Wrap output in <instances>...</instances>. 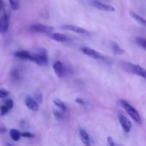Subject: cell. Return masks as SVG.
<instances>
[{"label":"cell","mask_w":146,"mask_h":146,"mask_svg":"<svg viewBox=\"0 0 146 146\" xmlns=\"http://www.w3.org/2000/svg\"><path fill=\"white\" fill-rule=\"evenodd\" d=\"M4 106H5L6 107H7V108H9V110H11V108H13V106H14V103H13L12 100L11 99H7L6 100L5 102H4Z\"/></svg>","instance_id":"obj_21"},{"label":"cell","mask_w":146,"mask_h":146,"mask_svg":"<svg viewBox=\"0 0 146 146\" xmlns=\"http://www.w3.org/2000/svg\"><path fill=\"white\" fill-rule=\"evenodd\" d=\"M54 115L56 118L58 119H61V118H64V114H63V111H55L54 112Z\"/></svg>","instance_id":"obj_22"},{"label":"cell","mask_w":146,"mask_h":146,"mask_svg":"<svg viewBox=\"0 0 146 146\" xmlns=\"http://www.w3.org/2000/svg\"><path fill=\"white\" fill-rule=\"evenodd\" d=\"M89 3L91 6H93L95 8L101 10V11H114L115 10V8L113 7H112V6L104 4V3L101 2V1H98V0H90Z\"/></svg>","instance_id":"obj_5"},{"label":"cell","mask_w":146,"mask_h":146,"mask_svg":"<svg viewBox=\"0 0 146 146\" xmlns=\"http://www.w3.org/2000/svg\"><path fill=\"white\" fill-rule=\"evenodd\" d=\"M79 136L81 138V141L83 143L86 145H91V141H90V138L88 136V134L87 133L86 131L85 130L79 129Z\"/></svg>","instance_id":"obj_14"},{"label":"cell","mask_w":146,"mask_h":146,"mask_svg":"<svg viewBox=\"0 0 146 146\" xmlns=\"http://www.w3.org/2000/svg\"><path fill=\"white\" fill-rule=\"evenodd\" d=\"M29 30L32 32L35 33H42V34H51L54 31V28L51 26L44 25L41 24H36L31 25L30 27Z\"/></svg>","instance_id":"obj_4"},{"label":"cell","mask_w":146,"mask_h":146,"mask_svg":"<svg viewBox=\"0 0 146 146\" xmlns=\"http://www.w3.org/2000/svg\"><path fill=\"white\" fill-rule=\"evenodd\" d=\"M14 56L22 60H29L31 61L32 59V53L27 51H18L15 52Z\"/></svg>","instance_id":"obj_13"},{"label":"cell","mask_w":146,"mask_h":146,"mask_svg":"<svg viewBox=\"0 0 146 146\" xmlns=\"http://www.w3.org/2000/svg\"><path fill=\"white\" fill-rule=\"evenodd\" d=\"M54 104L59 108L60 111H63V112H65L66 111V106L65 104L62 101L58 99V98H55L54 100Z\"/></svg>","instance_id":"obj_17"},{"label":"cell","mask_w":146,"mask_h":146,"mask_svg":"<svg viewBox=\"0 0 146 146\" xmlns=\"http://www.w3.org/2000/svg\"><path fill=\"white\" fill-rule=\"evenodd\" d=\"M136 43L141 46L142 48H143L144 49L146 50V38H143V37H137L136 38Z\"/></svg>","instance_id":"obj_19"},{"label":"cell","mask_w":146,"mask_h":146,"mask_svg":"<svg viewBox=\"0 0 146 146\" xmlns=\"http://www.w3.org/2000/svg\"><path fill=\"white\" fill-rule=\"evenodd\" d=\"M25 102L26 106H27V108L29 110L32 111H37L38 110V104L37 103L36 101H35L34 99H33L31 96H27L25 98Z\"/></svg>","instance_id":"obj_10"},{"label":"cell","mask_w":146,"mask_h":146,"mask_svg":"<svg viewBox=\"0 0 146 146\" xmlns=\"http://www.w3.org/2000/svg\"><path fill=\"white\" fill-rule=\"evenodd\" d=\"M11 8L14 10L19 9L20 7V0H9Z\"/></svg>","instance_id":"obj_20"},{"label":"cell","mask_w":146,"mask_h":146,"mask_svg":"<svg viewBox=\"0 0 146 146\" xmlns=\"http://www.w3.org/2000/svg\"><path fill=\"white\" fill-rule=\"evenodd\" d=\"M105 1H108V0H105Z\"/></svg>","instance_id":"obj_31"},{"label":"cell","mask_w":146,"mask_h":146,"mask_svg":"<svg viewBox=\"0 0 146 146\" xmlns=\"http://www.w3.org/2000/svg\"><path fill=\"white\" fill-rule=\"evenodd\" d=\"M81 51L86 56L91 57V58H95V59H102L104 58L103 56L101 54H99L98 51H95L94 49L89 48V47H83L81 48Z\"/></svg>","instance_id":"obj_6"},{"label":"cell","mask_w":146,"mask_h":146,"mask_svg":"<svg viewBox=\"0 0 146 146\" xmlns=\"http://www.w3.org/2000/svg\"><path fill=\"white\" fill-rule=\"evenodd\" d=\"M48 36L51 38V39L54 40V41H58V42H66L69 40L67 36L64 35L63 34H60V33H51L49 34Z\"/></svg>","instance_id":"obj_12"},{"label":"cell","mask_w":146,"mask_h":146,"mask_svg":"<svg viewBox=\"0 0 146 146\" xmlns=\"http://www.w3.org/2000/svg\"><path fill=\"white\" fill-rule=\"evenodd\" d=\"M108 144L111 146L115 145V143H114V142H113V138H111V137H108Z\"/></svg>","instance_id":"obj_29"},{"label":"cell","mask_w":146,"mask_h":146,"mask_svg":"<svg viewBox=\"0 0 146 146\" xmlns=\"http://www.w3.org/2000/svg\"><path fill=\"white\" fill-rule=\"evenodd\" d=\"M11 76L14 78H15V79H18L19 78V73L18 70L15 69L14 71H13L11 72Z\"/></svg>","instance_id":"obj_25"},{"label":"cell","mask_w":146,"mask_h":146,"mask_svg":"<svg viewBox=\"0 0 146 146\" xmlns=\"http://www.w3.org/2000/svg\"><path fill=\"white\" fill-rule=\"evenodd\" d=\"M75 101H76V103H78V104H81V105H83V106L86 105L85 101H84V100H83L82 98H76V99L75 100Z\"/></svg>","instance_id":"obj_27"},{"label":"cell","mask_w":146,"mask_h":146,"mask_svg":"<svg viewBox=\"0 0 146 146\" xmlns=\"http://www.w3.org/2000/svg\"><path fill=\"white\" fill-rule=\"evenodd\" d=\"M9 21L7 15L4 14L0 18V34H5L9 29Z\"/></svg>","instance_id":"obj_9"},{"label":"cell","mask_w":146,"mask_h":146,"mask_svg":"<svg viewBox=\"0 0 146 146\" xmlns=\"http://www.w3.org/2000/svg\"><path fill=\"white\" fill-rule=\"evenodd\" d=\"M35 97H36V101L41 103V101H42V96H41V94H36V95L35 96Z\"/></svg>","instance_id":"obj_28"},{"label":"cell","mask_w":146,"mask_h":146,"mask_svg":"<svg viewBox=\"0 0 146 146\" xmlns=\"http://www.w3.org/2000/svg\"><path fill=\"white\" fill-rule=\"evenodd\" d=\"M53 68L55 72L56 75L58 77V78H61L64 76V73H65V68H64V65L60 61H56L53 65Z\"/></svg>","instance_id":"obj_11"},{"label":"cell","mask_w":146,"mask_h":146,"mask_svg":"<svg viewBox=\"0 0 146 146\" xmlns=\"http://www.w3.org/2000/svg\"><path fill=\"white\" fill-rule=\"evenodd\" d=\"M48 56H47L46 52L44 50L40 51L38 53H32L31 61H34L38 65L46 66L48 64Z\"/></svg>","instance_id":"obj_3"},{"label":"cell","mask_w":146,"mask_h":146,"mask_svg":"<svg viewBox=\"0 0 146 146\" xmlns=\"http://www.w3.org/2000/svg\"><path fill=\"white\" fill-rule=\"evenodd\" d=\"M118 120H119V122L123 131L126 133H129L132 128V124H131V121L123 115H120L118 116Z\"/></svg>","instance_id":"obj_7"},{"label":"cell","mask_w":146,"mask_h":146,"mask_svg":"<svg viewBox=\"0 0 146 146\" xmlns=\"http://www.w3.org/2000/svg\"><path fill=\"white\" fill-rule=\"evenodd\" d=\"M120 104L124 108V109L125 110V111L127 112V113L134 120L136 123L141 124L142 121H141V118L140 116V114L138 113V111L129 104V103L127 102L125 100H121L120 101Z\"/></svg>","instance_id":"obj_1"},{"label":"cell","mask_w":146,"mask_h":146,"mask_svg":"<svg viewBox=\"0 0 146 146\" xmlns=\"http://www.w3.org/2000/svg\"><path fill=\"white\" fill-rule=\"evenodd\" d=\"M124 67L129 72L139 76L141 77H143L144 78H146V70L143 67H141V66L130 64V63H125Z\"/></svg>","instance_id":"obj_2"},{"label":"cell","mask_w":146,"mask_h":146,"mask_svg":"<svg viewBox=\"0 0 146 146\" xmlns=\"http://www.w3.org/2000/svg\"><path fill=\"white\" fill-rule=\"evenodd\" d=\"M9 95V92L6 90L0 89V98H6Z\"/></svg>","instance_id":"obj_23"},{"label":"cell","mask_w":146,"mask_h":146,"mask_svg":"<svg viewBox=\"0 0 146 146\" xmlns=\"http://www.w3.org/2000/svg\"><path fill=\"white\" fill-rule=\"evenodd\" d=\"M3 7H4V3H3L2 0H0V13L2 11Z\"/></svg>","instance_id":"obj_30"},{"label":"cell","mask_w":146,"mask_h":146,"mask_svg":"<svg viewBox=\"0 0 146 146\" xmlns=\"http://www.w3.org/2000/svg\"><path fill=\"white\" fill-rule=\"evenodd\" d=\"M130 15H131V17H132L133 19H134L135 21H138V23H140V24H142L143 26H144V27H146V19H144L143 17H142L141 16H140L139 14H136V13L134 12V11H130Z\"/></svg>","instance_id":"obj_15"},{"label":"cell","mask_w":146,"mask_h":146,"mask_svg":"<svg viewBox=\"0 0 146 146\" xmlns=\"http://www.w3.org/2000/svg\"><path fill=\"white\" fill-rule=\"evenodd\" d=\"M62 28L65 30H68V31H74L75 33H78V34H89L88 31L86 30L85 29L81 28V27H78L76 25H71V24H68V25H65L62 27Z\"/></svg>","instance_id":"obj_8"},{"label":"cell","mask_w":146,"mask_h":146,"mask_svg":"<svg viewBox=\"0 0 146 146\" xmlns=\"http://www.w3.org/2000/svg\"><path fill=\"white\" fill-rule=\"evenodd\" d=\"M111 46L115 54H117V55H121V54H123L124 53H125V51H124V50L116 42L112 41V42L111 43Z\"/></svg>","instance_id":"obj_16"},{"label":"cell","mask_w":146,"mask_h":146,"mask_svg":"<svg viewBox=\"0 0 146 146\" xmlns=\"http://www.w3.org/2000/svg\"><path fill=\"white\" fill-rule=\"evenodd\" d=\"M9 109L7 107H6L4 105H3L2 106H1V115H5V114H7V113L9 112Z\"/></svg>","instance_id":"obj_24"},{"label":"cell","mask_w":146,"mask_h":146,"mask_svg":"<svg viewBox=\"0 0 146 146\" xmlns=\"http://www.w3.org/2000/svg\"><path fill=\"white\" fill-rule=\"evenodd\" d=\"M21 135L23 137H25V138H33V137H34V135H33L32 133H30L27 132L22 133L21 134Z\"/></svg>","instance_id":"obj_26"},{"label":"cell","mask_w":146,"mask_h":146,"mask_svg":"<svg viewBox=\"0 0 146 146\" xmlns=\"http://www.w3.org/2000/svg\"><path fill=\"white\" fill-rule=\"evenodd\" d=\"M10 136H11V139L13 141H18L20 139V138H21V133L17 130L11 129L10 131Z\"/></svg>","instance_id":"obj_18"}]
</instances>
